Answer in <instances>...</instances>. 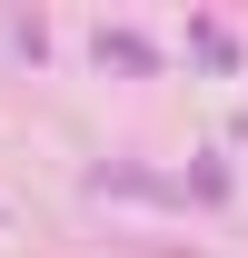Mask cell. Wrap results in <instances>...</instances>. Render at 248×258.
Returning <instances> with one entry per match:
<instances>
[{
    "label": "cell",
    "mask_w": 248,
    "mask_h": 258,
    "mask_svg": "<svg viewBox=\"0 0 248 258\" xmlns=\"http://www.w3.org/2000/svg\"><path fill=\"white\" fill-rule=\"evenodd\" d=\"M189 40H199V60H209V70H228V60H238V50H228V30H218V20H199V30H189Z\"/></svg>",
    "instance_id": "7a4b0ae2"
},
{
    "label": "cell",
    "mask_w": 248,
    "mask_h": 258,
    "mask_svg": "<svg viewBox=\"0 0 248 258\" xmlns=\"http://www.w3.org/2000/svg\"><path fill=\"white\" fill-rule=\"evenodd\" d=\"M99 60H109V70H149L159 50H149V40H139V30H99Z\"/></svg>",
    "instance_id": "6da1fadb"
}]
</instances>
